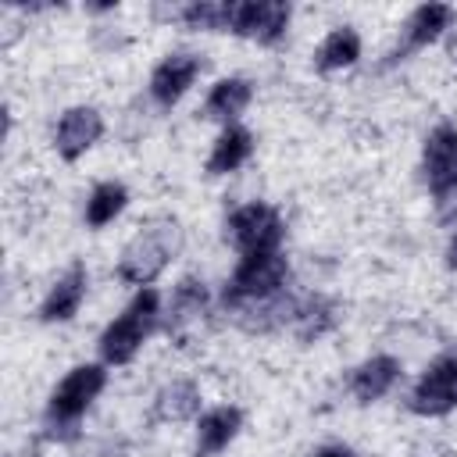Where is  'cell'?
Returning <instances> with one entry per match:
<instances>
[{"mask_svg":"<svg viewBox=\"0 0 457 457\" xmlns=\"http://www.w3.org/2000/svg\"><path fill=\"white\" fill-rule=\"evenodd\" d=\"M357 57H361V36L350 25H343L321 39L314 64H318V71H339V68H350Z\"/></svg>","mask_w":457,"mask_h":457,"instance_id":"obj_20","label":"cell"},{"mask_svg":"<svg viewBox=\"0 0 457 457\" xmlns=\"http://www.w3.org/2000/svg\"><path fill=\"white\" fill-rule=\"evenodd\" d=\"M104 386H107L104 364H79V368H71V371L57 382V389L50 393V403H46V414H43L46 432H50V436L71 432V428L79 425V418L89 411V403L100 396Z\"/></svg>","mask_w":457,"mask_h":457,"instance_id":"obj_3","label":"cell"},{"mask_svg":"<svg viewBox=\"0 0 457 457\" xmlns=\"http://www.w3.org/2000/svg\"><path fill=\"white\" fill-rule=\"evenodd\" d=\"M125 204H129V189H125L121 182H100V186L89 193V200H86V225H89V228L111 225V221L125 211Z\"/></svg>","mask_w":457,"mask_h":457,"instance_id":"obj_22","label":"cell"},{"mask_svg":"<svg viewBox=\"0 0 457 457\" xmlns=\"http://www.w3.org/2000/svg\"><path fill=\"white\" fill-rule=\"evenodd\" d=\"M236 7L232 0H193L186 7H179V18L189 29H204V32H232L236 21Z\"/></svg>","mask_w":457,"mask_h":457,"instance_id":"obj_21","label":"cell"},{"mask_svg":"<svg viewBox=\"0 0 457 457\" xmlns=\"http://www.w3.org/2000/svg\"><path fill=\"white\" fill-rule=\"evenodd\" d=\"M157 318H161V296L146 286V289H139V293L129 300V307L100 332V343H96V346H100L104 364H129V361L139 353L143 339L154 332Z\"/></svg>","mask_w":457,"mask_h":457,"instance_id":"obj_2","label":"cell"},{"mask_svg":"<svg viewBox=\"0 0 457 457\" xmlns=\"http://www.w3.org/2000/svg\"><path fill=\"white\" fill-rule=\"evenodd\" d=\"M446 57L457 64V29H453V32H450V39H446Z\"/></svg>","mask_w":457,"mask_h":457,"instance_id":"obj_25","label":"cell"},{"mask_svg":"<svg viewBox=\"0 0 457 457\" xmlns=\"http://www.w3.org/2000/svg\"><path fill=\"white\" fill-rule=\"evenodd\" d=\"M450 25H453V7H450V4H421V7H414V14H411L407 25H403V43L393 50V61L403 57V54H411V50L428 46V43L439 39Z\"/></svg>","mask_w":457,"mask_h":457,"instance_id":"obj_12","label":"cell"},{"mask_svg":"<svg viewBox=\"0 0 457 457\" xmlns=\"http://www.w3.org/2000/svg\"><path fill=\"white\" fill-rule=\"evenodd\" d=\"M286 278H289V264H286L282 250H271V253H246V257L236 264L232 278L225 282L221 303H225V311H236V307H246V303L278 296V293L286 289Z\"/></svg>","mask_w":457,"mask_h":457,"instance_id":"obj_4","label":"cell"},{"mask_svg":"<svg viewBox=\"0 0 457 457\" xmlns=\"http://www.w3.org/2000/svg\"><path fill=\"white\" fill-rule=\"evenodd\" d=\"M253 154V136L243 125H225V132L214 139L211 157H207V175H228L243 168Z\"/></svg>","mask_w":457,"mask_h":457,"instance_id":"obj_18","label":"cell"},{"mask_svg":"<svg viewBox=\"0 0 457 457\" xmlns=\"http://www.w3.org/2000/svg\"><path fill=\"white\" fill-rule=\"evenodd\" d=\"M421 175L436 200L457 193V125L443 121L428 132L421 154Z\"/></svg>","mask_w":457,"mask_h":457,"instance_id":"obj_6","label":"cell"},{"mask_svg":"<svg viewBox=\"0 0 457 457\" xmlns=\"http://www.w3.org/2000/svg\"><path fill=\"white\" fill-rule=\"evenodd\" d=\"M196 411H200V389L189 378H179L154 396V421H186Z\"/></svg>","mask_w":457,"mask_h":457,"instance_id":"obj_19","label":"cell"},{"mask_svg":"<svg viewBox=\"0 0 457 457\" xmlns=\"http://www.w3.org/2000/svg\"><path fill=\"white\" fill-rule=\"evenodd\" d=\"M243 428V411L239 407H211L200 425H196V457H218L232 439L236 432Z\"/></svg>","mask_w":457,"mask_h":457,"instance_id":"obj_14","label":"cell"},{"mask_svg":"<svg viewBox=\"0 0 457 457\" xmlns=\"http://www.w3.org/2000/svg\"><path fill=\"white\" fill-rule=\"evenodd\" d=\"M289 4L282 0H243L236 7V21H232V32L243 36V39H257L264 46L278 43L286 36V25H289Z\"/></svg>","mask_w":457,"mask_h":457,"instance_id":"obj_8","label":"cell"},{"mask_svg":"<svg viewBox=\"0 0 457 457\" xmlns=\"http://www.w3.org/2000/svg\"><path fill=\"white\" fill-rule=\"evenodd\" d=\"M250 96H253V86L246 79H239V75H228V79H221V82L211 86V93L204 100V118L232 125L246 111Z\"/></svg>","mask_w":457,"mask_h":457,"instance_id":"obj_16","label":"cell"},{"mask_svg":"<svg viewBox=\"0 0 457 457\" xmlns=\"http://www.w3.org/2000/svg\"><path fill=\"white\" fill-rule=\"evenodd\" d=\"M100 136H104V118L96 107H68L57 121L54 146L64 161H79Z\"/></svg>","mask_w":457,"mask_h":457,"instance_id":"obj_10","label":"cell"},{"mask_svg":"<svg viewBox=\"0 0 457 457\" xmlns=\"http://www.w3.org/2000/svg\"><path fill=\"white\" fill-rule=\"evenodd\" d=\"M311 457H357L350 446H343V443H328V446H321V450H314Z\"/></svg>","mask_w":457,"mask_h":457,"instance_id":"obj_23","label":"cell"},{"mask_svg":"<svg viewBox=\"0 0 457 457\" xmlns=\"http://www.w3.org/2000/svg\"><path fill=\"white\" fill-rule=\"evenodd\" d=\"M207 303H211V293H207L204 278H196V275L179 278V286L171 289V303H168L164 328H168V332H182L186 325H193V321L204 318Z\"/></svg>","mask_w":457,"mask_h":457,"instance_id":"obj_15","label":"cell"},{"mask_svg":"<svg viewBox=\"0 0 457 457\" xmlns=\"http://www.w3.org/2000/svg\"><path fill=\"white\" fill-rule=\"evenodd\" d=\"M225 239L246 257V253H271L286 239V221L271 204H243L225 221Z\"/></svg>","mask_w":457,"mask_h":457,"instance_id":"obj_5","label":"cell"},{"mask_svg":"<svg viewBox=\"0 0 457 457\" xmlns=\"http://www.w3.org/2000/svg\"><path fill=\"white\" fill-rule=\"evenodd\" d=\"M400 378V361L389 357V353H378V357H368L364 364L353 368L350 375V393L357 403H375L382 400Z\"/></svg>","mask_w":457,"mask_h":457,"instance_id":"obj_13","label":"cell"},{"mask_svg":"<svg viewBox=\"0 0 457 457\" xmlns=\"http://www.w3.org/2000/svg\"><path fill=\"white\" fill-rule=\"evenodd\" d=\"M86 282H89L86 264L75 261V264L50 286V293L43 296V303H39V318H43L46 325H54V321H71V318L79 314L82 300H86Z\"/></svg>","mask_w":457,"mask_h":457,"instance_id":"obj_11","label":"cell"},{"mask_svg":"<svg viewBox=\"0 0 457 457\" xmlns=\"http://www.w3.org/2000/svg\"><path fill=\"white\" fill-rule=\"evenodd\" d=\"M204 71V57L200 54H189V50H179V54H168L154 75H150V96L157 107H171L179 104L189 86L196 82V75Z\"/></svg>","mask_w":457,"mask_h":457,"instance_id":"obj_9","label":"cell"},{"mask_svg":"<svg viewBox=\"0 0 457 457\" xmlns=\"http://www.w3.org/2000/svg\"><path fill=\"white\" fill-rule=\"evenodd\" d=\"M179 246H182V228H179L175 218H154V221H146L129 239V246L121 250V257H118V278L125 286L146 289L168 268V261L179 253Z\"/></svg>","mask_w":457,"mask_h":457,"instance_id":"obj_1","label":"cell"},{"mask_svg":"<svg viewBox=\"0 0 457 457\" xmlns=\"http://www.w3.org/2000/svg\"><path fill=\"white\" fill-rule=\"evenodd\" d=\"M446 268H453V271H457V232L450 236V246H446Z\"/></svg>","mask_w":457,"mask_h":457,"instance_id":"obj_24","label":"cell"},{"mask_svg":"<svg viewBox=\"0 0 457 457\" xmlns=\"http://www.w3.org/2000/svg\"><path fill=\"white\" fill-rule=\"evenodd\" d=\"M407 407L421 418H439L457 407V357H439L411 389Z\"/></svg>","mask_w":457,"mask_h":457,"instance_id":"obj_7","label":"cell"},{"mask_svg":"<svg viewBox=\"0 0 457 457\" xmlns=\"http://www.w3.org/2000/svg\"><path fill=\"white\" fill-rule=\"evenodd\" d=\"M336 321H339L336 303H332L328 296H321V293H311V296H300L289 328H293V336H296L300 343H314V339H321L325 332H332Z\"/></svg>","mask_w":457,"mask_h":457,"instance_id":"obj_17","label":"cell"}]
</instances>
